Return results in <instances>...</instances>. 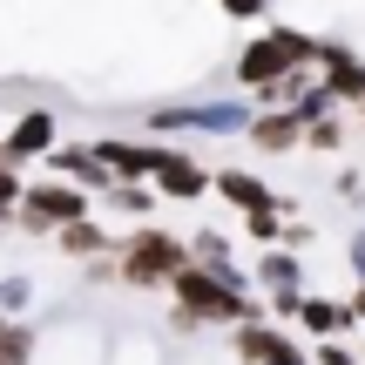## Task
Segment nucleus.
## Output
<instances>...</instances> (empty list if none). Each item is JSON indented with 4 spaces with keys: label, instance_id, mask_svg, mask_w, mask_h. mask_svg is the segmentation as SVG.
<instances>
[{
    "label": "nucleus",
    "instance_id": "obj_12",
    "mask_svg": "<svg viewBox=\"0 0 365 365\" xmlns=\"http://www.w3.org/2000/svg\"><path fill=\"white\" fill-rule=\"evenodd\" d=\"M264 284L291 291V284H298V264H291V257H264Z\"/></svg>",
    "mask_w": 365,
    "mask_h": 365
},
{
    "label": "nucleus",
    "instance_id": "obj_1",
    "mask_svg": "<svg viewBox=\"0 0 365 365\" xmlns=\"http://www.w3.org/2000/svg\"><path fill=\"white\" fill-rule=\"evenodd\" d=\"M176 298H182V318H244L250 312V304L237 298V284L217 277V271H182L176 277Z\"/></svg>",
    "mask_w": 365,
    "mask_h": 365
},
{
    "label": "nucleus",
    "instance_id": "obj_3",
    "mask_svg": "<svg viewBox=\"0 0 365 365\" xmlns=\"http://www.w3.org/2000/svg\"><path fill=\"white\" fill-rule=\"evenodd\" d=\"M122 271H129L135 284H156V277H170V284H176L190 264H182V244H176L170 230H143L129 250H122Z\"/></svg>",
    "mask_w": 365,
    "mask_h": 365
},
{
    "label": "nucleus",
    "instance_id": "obj_14",
    "mask_svg": "<svg viewBox=\"0 0 365 365\" xmlns=\"http://www.w3.org/2000/svg\"><path fill=\"white\" fill-rule=\"evenodd\" d=\"M223 7H230V14H257L264 0H223Z\"/></svg>",
    "mask_w": 365,
    "mask_h": 365
},
{
    "label": "nucleus",
    "instance_id": "obj_8",
    "mask_svg": "<svg viewBox=\"0 0 365 365\" xmlns=\"http://www.w3.org/2000/svg\"><path fill=\"white\" fill-rule=\"evenodd\" d=\"M156 176H163V190H170V196H203L210 190V176L196 170V163H182V156H163Z\"/></svg>",
    "mask_w": 365,
    "mask_h": 365
},
{
    "label": "nucleus",
    "instance_id": "obj_10",
    "mask_svg": "<svg viewBox=\"0 0 365 365\" xmlns=\"http://www.w3.org/2000/svg\"><path fill=\"white\" fill-rule=\"evenodd\" d=\"M61 250H68V257H102L108 237L95 230V223H68V230H61Z\"/></svg>",
    "mask_w": 365,
    "mask_h": 365
},
{
    "label": "nucleus",
    "instance_id": "obj_9",
    "mask_svg": "<svg viewBox=\"0 0 365 365\" xmlns=\"http://www.w3.org/2000/svg\"><path fill=\"white\" fill-rule=\"evenodd\" d=\"M54 163H61L68 176H81L88 190H102V182H108V163L95 156V149H54Z\"/></svg>",
    "mask_w": 365,
    "mask_h": 365
},
{
    "label": "nucleus",
    "instance_id": "obj_11",
    "mask_svg": "<svg viewBox=\"0 0 365 365\" xmlns=\"http://www.w3.org/2000/svg\"><path fill=\"white\" fill-rule=\"evenodd\" d=\"M298 318H304L312 331H339L352 312H339V304H325V298H304V312H298Z\"/></svg>",
    "mask_w": 365,
    "mask_h": 365
},
{
    "label": "nucleus",
    "instance_id": "obj_6",
    "mask_svg": "<svg viewBox=\"0 0 365 365\" xmlns=\"http://www.w3.org/2000/svg\"><path fill=\"white\" fill-rule=\"evenodd\" d=\"M48 149H54V122L48 115H21V122H14L7 156H48Z\"/></svg>",
    "mask_w": 365,
    "mask_h": 365
},
{
    "label": "nucleus",
    "instance_id": "obj_5",
    "mask_svg": "<svg viewBox=\"0 0 365 365\" xmlns=\"http://www.w3.org/2000/svg\"><path fill=\"white\" fill-rule=\"evenodd\" d=\"M298 129H304V115H291V108H271V115L250 122V143H257V149H291V143H298Z\"/></svg>",
    "mask_w": 365,
    "mask_h": 365
},
{
    "label": "nucleus",
    "instance_id": "obj_4",
    "mask_svg": "<svg viewBox=\"0 0 365 365\" xmlns=\"http://www.w3.org/2000/svg\"><path fill=\"white\" fill-rule=\"evenodd\" d=\"M21 217L27 223H81V190H68V182H41V190H27V203H21Z\"/></svg>",
    "mask_w": 365,
    "mask_h": 365
},
{
    "label": "nucleus",
    "instance_id": "obj_13",
    "mask_svg": "<svg viewBox=\"0 0 365 365\" xmlns=\"http://www.w3.org/2000/svg\"><path fill=\"white\" fill-rule=\"evenodd\" d=\"M14 196H21V190H14V176H7V170H0V210H14Z\"/></svg>",
    "mask_w": 365,
    "mask_h": 365
},
{
    "label": "nucleus",
    "instance_id": "obj_2",
    "mask_svg": "<svg viewBox=\"0 0 365 365\" xmlns=\"http://www.w3.org/2000/svg\"><path fill=\"white\" fill-rule=\"evenodd\" d=\"M312 54V41L304 34H291V27H277L271 41H257V48L237 61V75L250 81V88H264V81H277V75H298V61Z\"/></svg>",
    "mask_w": 365,
    "mask_h": 365
},
{
    "label": "nucleus",
    "instance_id": "obj_15",
    "mask_svg": "<svg viewBox=\"0 0 365 365\" xmlns=\"http://www.w3.org/2000/svg\"><path fill=\"white\" fill-rule=\"evenodd\" d=\"M352 312H359V318H365V291H359V298H352Z\"/></svg>",
    "mask_w": 365,
    "mask_h": 365
},
{
    "label": "nucleus",
    "instance_id": "obj_7",
    "mask_svg": "<svg viewBox=\"0 0 365 365\" xmlns=\"http://www.w3.org/2000/svg\"><path fill=\"white\" fill-rule=\"evenodd\" d=\"M217 190L230 196L237 210H250V217H257V210H271V190H264L257 176H244V170H223V176H217Z\"/></svg>",
    "mask_w": 365,
    "mask_h": 365
}]
</instances>
